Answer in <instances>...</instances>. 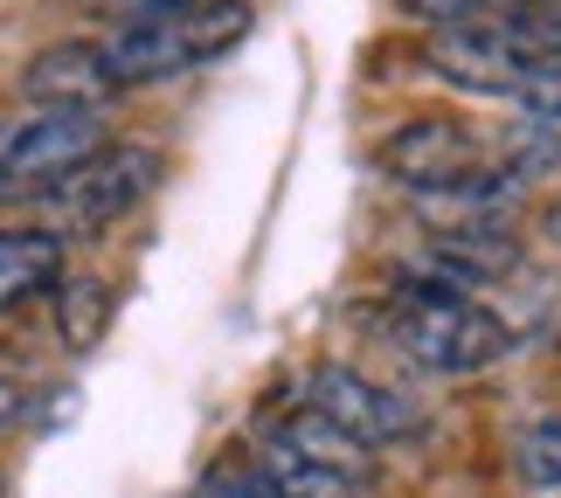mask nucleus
<instances>
[{"label": "nucleus", "instance_id": "6e6552de", "mask_svg": "<svg viewBox=\"0 0 561 498\" xmlns=\"http://www.w3.org/2000/svg\"><path fill=\"white\" fill-rule=\"evenodd\" d=\"M423 62L458 91H485V97H520L534 62L500 35V21H479V28H437L423 42Z\"/></svg>", "mask_w": 561, "mask_h": 498}, {"label": "nucleus", "instance_id": "20e7f679", "mask_svg": "<svg viewBox=\"0 0 561 498\" xmlns=\"http://www.w3.org/2000/svg\"><path fill=\"white\" fill-rule=\"evenodd\" d=\"M104 146L98 112H49V104H14L0 118V201H35L49 181H62L77 160Z\"/></svg>", "mask_w": 561, "mask_h": 498}, {"label": "nucleus", "instance_id": "aec40b11", "mask_svg": "<svg viewBox=\"0 0 561 498\" xmlns=\"http://www.w3.org/2000/svg\"><path fill=\"white\" fill-rule=\"evenodd\" d=\"M548 235H554V243H561V201L548 208Z\"/></svg>", "mask_w": 561, "mask_h": 498}, {"label": "nucleus", "instance_id": "1a4fd4ad", "mask_svg": "<svg viewBox=\"0 0 561 498\" xmlns=\"http://www.w3.org/2000/svg\"><path fill=\"white\" fill-rule=\"evenodd\" d=\"M62 235H49L42 222L0 229V312H14L21 298H42L62 285Z\"/></svg>", "mask_w": 561, "mask_h": 498}, {"label": "nucleus", "instance_id": "2eb2a0df", "mask_svg": "<svg viewBox=\"0 0 561 498\" xmlns=\"http://www.w3.org/2000/svg\"><path fill=\"white\" fill-rule=\"evenodd\" d=\"M500 166H513L520 181H534V173H554L561 166V125H541V118H520L506 132V160Z\"/></svg>", "mask_w": 561, "mask_h": 498}, {"label": "nucleus", "instance_id": "ddd939ff", "mask_svg": "<svg viewBox=\"0 0 561 498\" xmlns=\"http://www.w3.org/2000/svg\"><path fill=\"white\" fill-rule=\"evenodd\" d=\"M500 35L534 70H548V62H561V0H520V8L500 21Z\"/></svg>", "mask_w": 561, "mask_h": 498}, {"label": "nucleus", "instance_id": "6ab92c4d", "mask_svg": "<svg viewBox=\"0 0 561 498\" xmlns=\"http://www.w3.org/2000/svg\"><path fill=\"white\" fill-rule=\"evenodd\" d=\"M28 408H35V395H28L21 381H8V374H0V437H14V429L28 422Z\"/></svg>", "mask_w": 561, "mask_h": 498}, {"label": "nucleus", "instance_id": "4468645a", "mask_svg": "<svg viewBox=\"0 0 561 498\" xmlns=\"http://www.w3.org/2000/svg\"><path fill=\"white\" fill-rule=\"evenodd\" d=\"M396 8L437 35V28H479V21H506L520 0H396Z\"/></svg>", "mask_w": 561, "mask_h": 498}, {"label": "nucleus", "instance_id": "423d86ee", "mask_svg": "<svg viewBox=\"0 0 561 498\" xmlns=\"http://www.w3.org/2000/svg\"><path fill=\"white\" fill-rule=\"evenodd\" d=\"M21 104H49V112H98L104 104L125 97V83L112 70V56H104V42H49L42 56L21 62Z\"/></svg>", "mask_w": 561, "mask_h": 498}, {"label": "nucleus", "instance_id": "a211bd4d", "mask_svg": "<svg viewBox=\"0 0 561 498\" xmlns=\"http://www.w3.org/2000/svg\"><path fill=\"white\" fill-rule=\"evenodd\" d=\"M98 14H112V28H125V21H153V14H174L187 8V0H91Z\"/></svg>", "mask_w": 561, "mask_h": 498}, {"label": "nucleus", "instance_id": "9b49d317", "mask_svg": "<svg viewBox=\"0 0 561 498\" xmlns=\"http://www.w3.org/2000/svg\"><path fill=\"white\" fill-rule=\"evenodd\" d=\"M112 305H118V291L104 285V277H62L56 285V339L70 346V354H91V346L112 333Z\"/></svg>", "mask_w": 561, "mask_h": 498}, {"label": "nucleus", "instance_id": "0eeeda50", "mask_svg": "<svg viewBox=\"0 0 561 498\" xmlns=\"http://www.w3.org/2000/svg\"><path fill=\"white\" fill-rule=\"evenodd\" d=\"M485 153L471 139V125L458 118H409L381 139V173L416 194H437V187H458L465 173H479Z\"/></svg>", "mask_w": 561, "mask_h": 498}, {"label": "nucleus", "instance_id": "f03ea898", "mask_svg": "<svg viewBox=\"0 0 561 498\" xmlns=\"http://www.w3.org/2000/svg\"><path fill=\"white\" fill-rule=\"evenodd\" d=\"M167 181V160H160V146H146V139H104L91 160H77L62 181H49L35 194V215H42V229L49 235H98V229H112L125 222L133 208L153 201V187Z\"/></svg>", "mask_w": 561, "mask_h": 498}, {"label": "nucleus", "instance_id": "f257e3e1", "mask_svg": "<svg viewBox=\"0 0 561 498\" xmlns=\"http://www.w3.org/2000/svg\"><path fill=\"white\" fill-rule=\"evenodd\" d=\"M250 0H187L174 14H153V21H125V28L104 35V56L125 91H146V83H167V77H187L202 62L229 56L236 42L250 35Z\"/></svg>", "mask_w": 561, "mask_h": 498}, {"label": "nucleus", "instance_id": "f3484780", "mask_svg": "<svg viewBox=\"0 0 561 498\" xmlns=\"http://www.w3.org/2000/svg\"><path fill=\"white\" fill-rule=\"evenodd\" d=\"M194 498H277V491L264 485V471H215Z\"/></svg>", "mask_w": 561, "mask_h": 498}, {"label": "nucleus", "instance_id": "7ed1b4c3", "mask_svg": "<svg viewBox=\"0 0 561 498\" xmlns=\"http://www.w3.org/2000/svg\"><path fill=\"white\" fill-rule=\"evenodd\" d=\"M388 333H396V346L416 367H430V374H485L513 346L500 312L471 305L458 291H416V285H402L396 312H388Z\"/></svg>", "mask_w": 561, "mask_h": 498}, {"label": "nucleus", "instance_id": "f8f14e48", "mask_svg": "<svg viewBox=\"0 0 561 498\" xmlns=\"http://www.w3.org/2000/svg\"><path fill=\"white\" fill-rule=\"evenodd\" d=\"M513 471H520L527 491L554 498L561 491V416H527L520 437H513Z\"/></svg>", "mask_w": 561, "mask_h": 498}, {"label": "nucleus", "instance_id": "9d476101", "mask_svg": "<svg viewBox=\"0 0 561 498\" xmlns=\"http://www.w3.org/2000/svg\"><path fill=\"white\" fill-rule=\"evenodd\" d=\"M256 471H264V485L277 498H360V478H347V471L306 458V450H291L277 429L256 437Z\"/></svg>", "mask_w": 561, "mask_h": 498}, {"label": "nucleus", "instance_id": "39448f33", "mask_svg": "<svg viewBox=\"0 0 561 498\" xmlns=\"http://www.w3.org/2000/svg\"><path fill=\"white\" fill-rule=\"evenodd\" d=\"M298 402H306L312 416H327L340 437H354L360 450H396V443H409V437L423 429L416 408H409L396 387H381L375 374H360V367H340V360L312 367L306 387H298Z\"/></svg>", "mask_w": 561, "mask_h": 498}, {"label": "nucleus", "instance_id": "dca6fc26", "mask_svg": "<svg viewBox=\"0 0 561 498\" xmlns=\"http://www.w3.org/2000/svg\"><path fill=\"white\" fill-rule=\"evenodd\" d=\"M520 118L561 125V62H548V70H534V77H527V91H520Z\"/></svg>", "mask_w": 561, "mask_h": 498}]
</instances>
